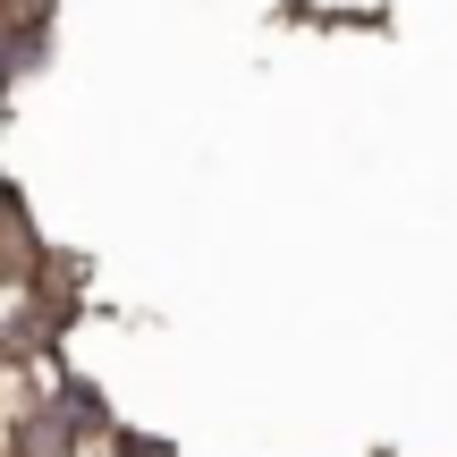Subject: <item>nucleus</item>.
Wrapping results in <instances>:
<instances>
[{
	"mask_svg": "<svg viewBox=\"0 0 457 457\" xmlns=\"http://www.w3.org/2000/svg\"><path fill=\"white\" fill-rule=\"evenodd\" d=\"M60 424H102V398L85 390V381H68V390H60Z\"/></svg>",
	"mask_w": 457,
	"mask_h": 457,
	"instance_id": "obj_2",
	"label": "nucleus"
},
{
	"mask_svg": "<svg viewBox=\"0 0 457 457\" xmlns=\"http://www.w3.org/2000/svg\"><path fill=\"white\" fill-rule=\"evenodd\" d=\"M128 457H170L162 441H136V432H128Z\"/></svg>",
	"mask_w": 457,
	"mask_h": 457,
	"instance_id": "obj_3",
	"label": "nucleus"
},
{
	"mask_svg": "<svg viewBox=\"0 0 457 457\" xmlns=\"http://www.w3.org/2000/svg\"><path fill=\"white\" fill-rule=\"evenodd\" d=\"M17 449H26V457H68V424H26Z\"/></svg>",
	"mask_w": 457,
	"mask_h": 457,
	"instance_id": "obj_1",
	"label": "nucleus"
}]
</instances>
